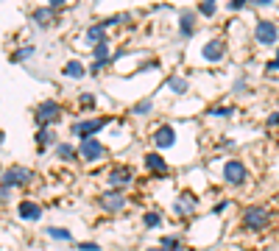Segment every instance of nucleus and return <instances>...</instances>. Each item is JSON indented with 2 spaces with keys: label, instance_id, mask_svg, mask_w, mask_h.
<instances>
[{
  "label": "nucleus",
  "instance_id": "1",
  "mask_svg": "<svg viewBox=\"0 0 279 251\" xmlns=\"http://www.w3.org/2000/svg\"><path fill=\"white\" fill-rule=\"evenodd\" d=\"M28 182H31V170H28V167H20V165H14V167L0 173V187H6V190L22 187V184H28Z\"/></svg>",
  "mask_w": 279,
  "mask_h": 251
},
{
  "label": "nucleus",
  "instance_id": "2",
  "mask_svg": "<svg viewBox=\"0 0 279 251\" xmlns=\"http://www.w3.org/2000/svg\"><path fill=\"white\" fill-rule=\"evenodd\" d=\"M268 209L265 207H260V204H254V207H248L246 212H243V223L248 226V229H265V226H268Z\"/></svg>",
  "mask_w": 279,
  "mask_h": 251
},
{
  "label": "nucleus",
  "instance_id": "3",
  "mask_svg": "<svg viewBox=\"0 0 279 251\" xmlns=\"http://www.w3.org/2000/svg\"><path fill=\"white\" fill-rule=\"evenodd\" d=\"M223 179H226V184H232V187H240V184H246V179H248L246 165L237 162V159H229V162L223 165Z\"/></svg>",
  "mask_w": 279,
  "mask_h": 251
},
{
  "label": "nucleus",
  "instance_id": "4",
  "mask_svg": "<svg viewBox=\"0 0 279 251\" xmlns=\"http://www.w3.org/2000/svg\"><path fill=\"white\" fill-rule=\"evenodd\" d=\"M109 187H115V190H120V187H126V184H132L134 182V170L129 165H115L109 170Z\"/></svg>",
  "mask_w": 279,
  "mask_h": 251
},
{
  "label": "nucleus",
  "instance_id": "5",
  "mask_svg": "<svg viewBox=\"0 0 279 251\" xmlns=\"http://www.w3.org/2000/svg\"><path fill=\"white\" fill-rule=\"evenodd\" d=\"M106 123H109V120H79L73 126V134L81 137V140H92V137L98 134Z\"/></svg>",
  "mask_w": 279,
  "mask_h": 251
},
{
  "label": "nucleus",
  "instance_id": "6",
  "mask_svg": "<svg viewBox=\"0 0 279 251\" xmlns=\"http://www.w3.org/2000/svg\"><path fill=\"white\" fill-rule=\"evenodd\" d=\"M59 115H62V106L56 101H45V104L37 106V123H42V126L59 120Z\"/></svg>",
  "mask_w": 279,
  "mask_h": 251
},
{
  "label": "nucleus",
  "instance_id": "7",
  "mask_svg": "<svg viewBox=\"0 0 279 251\" xmlns=\"http://www.w3.org/2000/svg\"><path fill=\"white\" fill-rule=\"evenodd\" d=\"M104 151L106 148L100 145L98 140H81V148H79V154H81V159H87V162H98L100 157H104Z\"/></svg>",
  "mask_w": 279,
  "mask_h": 251
},
{
  "label": "nucleus",
  "instance_id": "8",
  "mask_svg": "<svg viewBox=\"0 0 279 251\" xmlns=\"http://www.w3.org/2000/svg\"><path fill=\"white\" fill-rule=\"evenodd\" d=\"M100 207L109 209V212H120V209L126 207V195H123L120 190H109V193L100 195Z\"/></svg>",
  "mask_w": 279,
  "mask_h": 251
},
{
  "label": "nucleus",
  "instance_id": "9",
  "mask_svg": "<svg viewBox=\"0 0 279 251\" xmlns=\"http://www.w3.org/2000/svg\"><path fill=\"white\" fill-rule=\"evenodd\" d=\"M276 37H279V31H276L274 22H268V20H260L257 22V42H260V45H274Z\"/></svg>",
  "mask_w": 279,
  "mask_h": 251
},
{
  "label": "nucleus",
  "instance_id": "10",
  "mask_svg": "<svg viewBox=\"0 0 279 251\" xmlns=\"http://www.w3.org/2000/svg\"><path fill=\"white\" fill-rule=\"evenodd\" d=\"M173 142H176L173 126H159V129L154 131V145H157V148H170Z\"/></svg>",
  "mask_w": 279,
  "mask_h": 251
},
{
  "label": "nucleus",
  "instance_id": "11",
  "mask_svg": "<svg viewBox=\"0 0 279 251\" xmlns=\"http://www.w3.org/2000/svg\"><path fill=\"white\" fill-rule=\"evenodd\" d=\"M17 215L22 220H39L42 218V207L37 201H22V204H17Z\"/></svg>",
  "mask_w": 279,
  "mask_h": 251
},
{
  "label": "nucleus",
  "instance_id": "12",
  "mask_svg": "<svg viewBox=\"0 0 279 251\" xmlns=\"http://www.w3.org/2000/svg\"><path fill=\"white\" fill-rule=\"evenodd\" d=\"M201 53H204V59H207V62H221V59L226 56V47H223V42H221V39H212L210 45H207L204 51H201Z\"/></svg>",
  "mask_w": 279,
  "mask_h": 251
},
{
  "label": "nucleus",
  "instance_id": "13",
  "mask_svg": "<svg viewBox=\"0 0 279 251\" xmlns=\"http://www.w3.org/2000/svg\"><path fill=\"white\" fill-rule=\"evenodd\" d=\"M145 165H148V170L159 173V176H165V173H168V162H165L159 154H145Z\"/></svg>",
  "mask_w": 279,
  "mask_h": 251
},
{
  "label": "nucleus",
  "instance_id": "14",
  "mask_svg": "<svg viewBox=\"0 0 279 251\" xmlns=\"http://www.w3.org/2000/svg\"><path fill=\"white\" fill-rule=\"evenodd\" d=\"M193 209H195V198H193V195H187V193L179 195V201L173 204V212L176 215H190Z\"/></svg>",
  "mask_w": 279,
  "mask_h": 251
},
{
  "label": "nucleus",
  "instance_id": "15",
  "mask_svg": "<svg viewBox=\"0 0 279 251\" xmlns=\"http://www.w3.org/2000/svg\"><path fill=\"white\" fill-rule=\"evenodd\" d=\"M104 37H106V22L87 28V42H90V45H104Z\"/></svg>",
  "mask_w": 279,
  "mask_h": 251
},
{
  "label": "nucleus",
  "instance_id": "16",
  "mask_svg": "<svg viewBox=\"0 0 279 251\" xmlns=\"http://www.w3.org/2000/svg\"><path fill=\"white\" fill-rule=\"evenodd\" d=\"M84 73H87V70H84V64H81V62H75V59H73V62H67V64H64V76H70V79H84Z\"/></svg>",
  "mask_w": 279,
  "mask_h": 251
},
{
  "label": "nucleus",
  "instance_id": "17",
  "mask_svg": "<svg viewBox=\"0 0 279 251\" xmlns=\"http://www.w3.org/2000/svg\"><path fill=\"white\" fill-rule=\"evenodd\" d=\"M151 112H154V101L151 98H145V101H140V104L132 106V115H137V117H145V115H151Z\"/></svg>",
  "mask_w": 279,
  "mask_h": 251
},
{
  "label": "nucleus",
  "instance_id": "18",
  "mask_svg": "<svg viewBox=\"0 0 279 251\" xmlns=\"http://www.w3.org/2000/svg\"><path fill=\"white\" fill-rule=\"evenodd\" d=\"M45 235H47V237H53V240H64V243H70V240H73V235H70L67 229H56V226H47V229H45Z\"/></svg>",
  "mask_w": 279,
  "mask_h": 251
},
{
  "label": "nucleus",
  "instance_id": "19",
  "mask_svg": "<svg viewBox=\"0 0 279 251\" xmlns=\"http://www.w3.org/2000/svg\"><path fill=\"white\" fill-rule=\"evenodd\" d=\"M182 37H193V11H182Z\"/></svg>",
  "mask_w": 279,
  "mask_h": 251
},
{
  "label": "nucleus",
  "instance_id": "20",
  "mask_svg": "<svg viewBox=\"0 0 279 251\" xmlns=\"http://www.w3.org/2000/svg\"><path fill=\"white\" fill-rule=\"evenodd\" d=\"M50 20H53V9H47V6H45V9H37V11H34V22H39L42 28H45Z\"/></svg>",
  "mask_w": 279,
  "mask_h": 251
},
{
  "label": "nucleus",
  "instance_id": "21",
  "mask_svg": "<svg viewBox=\"0 0 279 251\" xmlns=\"http://www.w3.org/2000/svg\"><path fill=\"white\" fill-rule=\"evenodd\" d=\"M56 157L62 159V162H70V159L75 157V148L67 145V142H62V145H56Z\"/></svg>",
  "mask_w": 279,
  "mask_h": 251
},
{
  "label": "nucleus",
  "instance_id": "22",
  "mask_svg": "<svg viewBox=\"0 0 279 251\" xmlns=\"http://www.w3.org/2000/svg\"><path fill=\"white\" fill-rule=\"evenodd\" d=\"M53 137H56V134H53L50 129H45V126H42V129L37 131V142H39V148H45V145H53Z\"/></svg>",
  "mask_w": 279,
  "mask_h": 251
},
{
  "label": "nucleus",
  "instance_id": "23",
  "mask_svg": "<svg viewBox=\"0 0 279 251\" xmlns=\"http://www.w3.org/2000/svg\"><path fill=\"white\" fill-rule=\"evenodd\" d=\"M142 223H145V229H157V226H162V215L159 212H145Z\"/></svg>",
  "mask_w": 279,
  "mask_h": 251
},
{
  "label": "nucleus",
  "instance_id": "24",
  "mask_svg": "<svg viewBox=\"0 0 279 251\" xmlns=\"http://www.w3.org/2000/svg\"><path fill=\"white\" fill-rule=\"evenodd\" d=\"M168 87H170V89H173V92H176V95H182V92H187V81H185V79H179V76H173V79H170V81H168Z\"/></svg>",
  "mask_w": 279,
  "mask_h": 251
},
{
  "label": "nucleus",
  "instance_id": "25",
  "mask_svg": "<svg viewBox=\"0 0 279 251\" xmlns=\"http://www.w3.org/2000/svg\"><path fill=\"white\" fill-rule=\"evenodd\" d=\"M92 56H95V62H106V59H109V45H95L92 47Z\"/></svg>",
  "mask_w": 279,
  "mask_h": 251
},
{
  "label": "nucleus",
  "instance_id": "26",
  "mask_svg": "<svg viewBox=\"0 0 279 251\" xmlns=\"http://www.w3.org/2000/svg\"><path fill=\"white\" fill-rule=\"evenodd\" d=\"M210 115L212 117H229V115H235V109H232V106H215Z\"/></svg>",
  "mask_w": 279,
  "mask_h": 251
},
{
  "label": "nucleus",
  "instance_id": "27",
  "mask_svg": "<svg viewBox=\"0 0 279 251\" xmlns=\"http://www.w3.org/2000/svg\"><path fill=\"white\" fill-rule=\"evenodd\" d=\"M31 56H34V47L28 45V47H22V51L14 53V62H26V59H31Z\"/></svg>",
  "mask_w": 279,
  "mask_h": 251
},
{
  "label": "nucleus",
  "instance_id": "28",
  "mask_svg": "<svg viewBox=\"0 0 279 251\" xmlns=\"http://www.w3.org/2000/svg\"><path fill=\"white\" fill-rule=\"evenodd\" d=\"M162 248H182L179 237H162Z\"/></svg>",
  "mask_w": 279,
  "mask_h": 251
},
{
  "label": "nucleus",
  "instance_id": "29",
  "mask_svg": "<svg viewBox=\"0 0 279 251\" xmlns=\"http://www.w3.org/2000/svg\"><path fill=\"white\" fill-rule=\"evenodd\" d=\"M198 11H201L204 17H212V14H215V3H201Z\"/></svg>",
  "mask_w": 279,
  "mask_h": 251
},
{
  "label": "nucleus",
  "instance_id": "30",
  "mask_svg": "<svg viewBox=\"0 0 279 251\" xmlns=\"http://www.w3.org/2000/svg\"><path fill=\"white\" fill-rule=\"evenodd\" d=\"M81 106H84V109L90 106V109H92V106H95V95L92 92H84V95H81Z\"/></svg>",
  "mask_w": 279,
  "mask_h": 251
},
{
  "label": "nucleus",
  "instance_id": "31",
  "mask_svg": "<svg viewBox=\"0 0 279 251\" xmlns=\"http://www.w3.org/2000/svg\"><path fill=\"white\" fill-rule=\"evenodd\" d=\"M79 251H100L98 243H79Z\"/></svg>",
  "mask_w": 279,
  "mask_h": 251
},
{
  "label": "nucleus",
  "instance_id": "32",
  "mask_svg": "<svg viewBox=\"0 0 279 251\" xmlns=\"http://www.w3.org/2000/svg\"><path fill=\"white\" fill-rule=\"evenodd\" d=\"M243 6H246L243 0H232V3H229V9H235V11H237V9H243Z\"/></svg>",
  "mask_w": 279,
  "mask_h": 251
},
{
  "label": "nucleus",
  "instance_id": "33",
  "mask_svg": "<svg viewBox=\"0 0 279 251\" xmlns=\"http://www.w3.org/2000/svg\"><path fill=\"white\" fill-rule=\"evenodd\" d=\"M268 126H279V112H276V115H271V117H268Z\"/></svg>",
  "mask_w": 279,
  "mask_h": 251
},
{
  "label": "nucleus",
  "instance_id": "34",
  "mask_svg": "<svg viewBox=\"0 0 279 251\" xmlns=\"http://www.w3.org/2000/svg\"><path fill=\"white\" fill-rule=\"evenodd\" d=\"M268 70H279V53H276V59H274V62L268 64Z\"/></svg>",
  "mask_w": 279,
  "mask_h": 251
},
{
  "label": "nucleus",
  "instance_id": "35",
  "mask_svg": "<svg viewBox=\"0 0 279 251\" xmlns=\"http://www.w3.org/2000/svg\"><path fill=\"white\" fill-rule=\"evenodd\" d=\"M6 198H9V190H6V187H0V201H6Z\"/></svg>",
  "mask_w": 279,
  "mask_h": 251
},
{
  "label": "nucleus",
  "instance_id": "36",
  "mask_svg": "<svg viewBox=\"0 0 279 251\" xmlns=\"http://www.w3.org/2000/svg\"><path fill=\"white\" fill-rule=\"evenodd\" d=\"M157 251H182V248H157Z\"/></svg>",
  "mask_w": 279,
  "mask_h": 251
},
{
  "label": "nucleus",
  "instance_id": "37",
  "mask_svg": "<svg viewBox=\"0 0 279 251\" xmlns=\"http://www.w3.org/2000/svg\"><path fill=\"white\" fill-rule=\"evenodd\" d=\"M148 251H157V248H148Z\"/></svg>",
  "mask_w": 279,
  "mask_h": 251
}]
</instances>
